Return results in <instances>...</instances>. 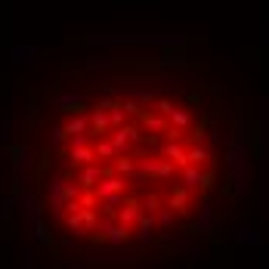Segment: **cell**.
I'll list each match as a JSON object with an SVG mask.
<instances>
[{
  "instance_id": "cell-2",
  "label": "cell",
  "mask_w": 269,
  "mask_h": 269,
  "mask_svg": "<svg viewBox=\"0 0 269 269\" xmlns=\"http://www.w3.org/2000/svg\"><path fill=\"white\" fill-rule=\"evenodd\" d=\"M189 204H192V198H189V189H186V186L173 189L170 198H167V207L173 210V214H186V210H189Z\"/></svg>"
},
{
  "instance_id": "cell-10",
  "label": "cell",
  "mask_w": 269,
  "mask_h": 269,
  "mask_svg": "<svg viewBox=\"0 0 269 269\" xmlns=\"http://www.w3.org/2000/svg\"><path fill=\"white\" fill-rule=\"evenodd\" d=\"M118 173L124 177V173H133V158H121L118 161Z\"/></svg>"
},
{
  "instance_id": "cell-8",
  "label": "cell",
  "mask_w": 269,
  "mask_h": 269,
  "mask_svg": "<svg viewBox=\"0 0 269 269\" xmlns=\"http://www.w3.org/2000/svg\"><path fill=\"white\" fill-rule=\"evenodd\" d=\"M152 112L170 115V112H173V102H170V99H164V96H155V102H152Z\"/></svg>"
},
{
  "instance_id": "cell-1",
  "label": "cell",
  "mask_w": 269,
  "mask_h": 269,
  "mask_svg": "<svg viewBox=\"0 0 269 269\" xmlns=\"http://www.w3.org/2000/svg\"><path fill=\"white\" fill-rule=\"evenodd\" d=\"M139 217H143V204H139L136 198H130V201H124V204L118 207V220H121L124 226L139 223Z\"/></svg>"
},
{
  "instance_id": "cell-4",
  "label": "cell",
  "mask_w": 269,
  "mask_h": 269,
  "mask_svg": "<svg viewBox=\"0 0 269 269\" xmlns=\"http://www.w3.org/2000/svg\"><path fill=\"white\" fill-rule=\"evenodd\" d=\"M161 155H167L177 167H183V164H189V158H186V149L183 146H177V139H170L167 146H161Z\"/></svg>"
},
{
  "instance_id": "cell-3",
  "label": "cell",
  "mask_w": 269,
  "mask_h": 269,
  "mask_svg": "<svg viewBox=\"0 0 269 269\" xmlns=\"http://www.w3.org/2000/svg\"><path fill=\"white\" fill-rule=\"evenodd\" d=\"M139 118H143V124H146V130L149 133H164L167 127H170V121H167V115H161V112H155V115H149V112H143L139 115Z\"/></svg>"
},
{
  "instance_id": "cell-5",
  "label": "cell",
  "mask_w": 269,
  "mask_h": 269,
  "mask_svg": "<svg viewBox=\"0 0 269 269\" xmlns=\"http://www.w3.org/2000/svg\"><path fill=\"white\" fill-rule=\"evenodd\" d=\"M183 186L189 192L201 186V170H198V164H183Z\"/></svg>"
},
{
  "instance_id": "cell-6",
  "label": "cell",
  "mask_w": 269,
  "mask_h": 269,
  "mask_svg": "<svg viewBox=\"0 0 269 269\" xmlns=\"http://www.w3.org/2000/svg\"><path fill=\"white\" fill-rule=\"evenodd\" d=\"M167 121H170V127H177V130H189V127H192L189 112H186V109H177V105H173V112L167 115Z\"/></svg>"
},
{
  "instance_id": "cell-7",
  "label": "cell",
  "mask_w": 269,
  "mask_h": 269,
  "mask_svg": "<svg viewBox=\"0 0 269 269\" xmlns=\"http://www.w3.org/2000/svg\"><path fill=\"white\" fill-rule=\"evenodd\" d=\"M93 152H96V158H115V155H118V149H115L112 139H99Z\"/></svg>"
},
{
  "instance_id": "cell-9",
  "label": "cell",
  "mask_w": 269,
  "mask_h": 269,
  "mask_svg": "<svg viewBox=\"0 0 269 269\" xmlns=\"http://www.w3.org/2000/svg\"><path fill=\"white\" fill-rule=\"evenodd\" d=\"M173 167H177V164H164V161H158L155 177H158V180H167V177H173Z\"/></svg>"
}]
</instances>
